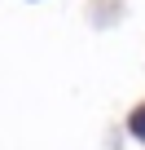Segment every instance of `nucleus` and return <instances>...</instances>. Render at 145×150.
<instances>
[{
	"label": "nucleus",
	"instance_id": "1",
	"mask_svg": "<svg viewBox=\"0 0 145 150\" xmlns=\"http://www.w3.org/2000/svg\"><path fill=\"white\" fill-rule=\"evenodd\" d=\"M132 128H136V132H141V137H145V110H141V115H136V119H132Z\"/></svg>",
	"mask_w": 145,
	"mask_h": 150
}]
</instances>
